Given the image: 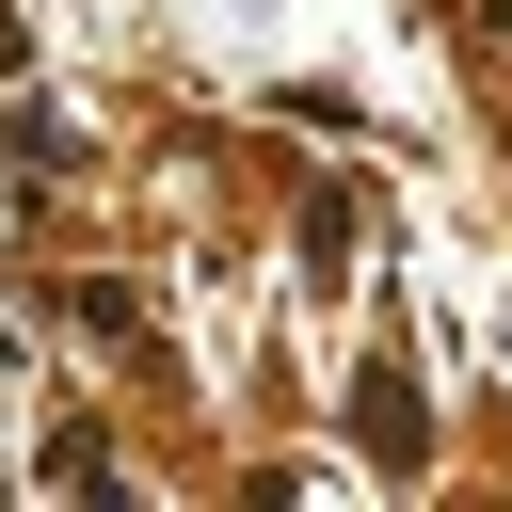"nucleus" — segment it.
Listing matches in <instances>:
<instances>
[{
  "instance_id": "obj_1",
  "label": "nucleus",
  "mask_w": 512,
  "mask_h": 512,
  "mask_svg": "<svg viewBox=\"0 0 512 512\" xmlns=\"http://www.w3.org/2000/svg\"><path fill=\"white\" fill-rule=\"evenodd\" d=\"M368 448H384V464H416V448H432V416H416V384H400V368H368Z\"/></svg>"
}]
</instances>
